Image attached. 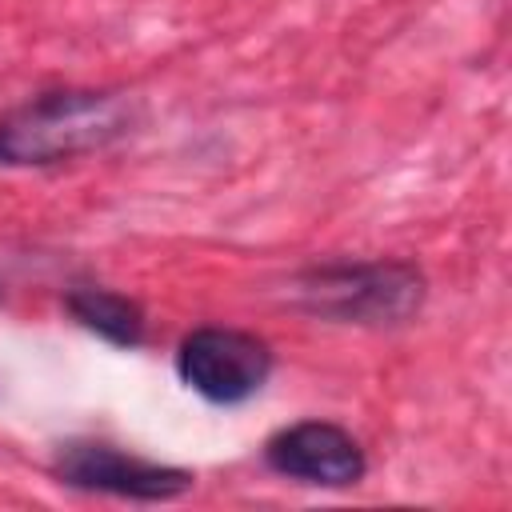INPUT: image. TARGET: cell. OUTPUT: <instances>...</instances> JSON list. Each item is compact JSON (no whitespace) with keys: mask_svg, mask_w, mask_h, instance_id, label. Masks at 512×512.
<instances>
[{"mask_svg":"<svg viewBox=\"0 0 512 512\" xmlns=\"http://www.w3.org/2000/svg\"><path fill=\"white\" fill-rule=\"evenodd\" d=\"M136 120V104L108 88L40 92L0 116V164L40 168L120 140Z\"/></svg>","mask_w":512,"mask_h":512,"instance_id":"cell-1","label":"cell"},{"mask_svg":"<svg viewBox=\"0 0 512 512\" xmlns=\"http://www.w3.org/2000/svg\"><path fill=\"white\" fill-rule=\"evenodd\" d=\"M264 464L288 480L320 488H352L368 472L360 440L328 420H300L272 432L264 444Z\"/></svg>","mask_w":512,"mask_h":512,"instance_id":"cell-5","label":"cell"},{"mask_svg":"<svg viewBox=\"0 0 512 512\" xmlns=\"http://www.w3.org/2000/svg\"><path fill=\"white\" fill-rule=\"evenodd\" d=\"M296 300L312 316L340 324H400L424 300V276L408 260H336L296 280Z\"/></svg>","mask_w":512,"mask_h":512,"instance_id":"cell-2","label":"cell"},{"mask_svg":"<svg viewBox=\"0 0 512 512\" xmlns=\"http://www.w3.org/2000/svg\"><path fill=\"white\" fill-rule=\"evenodd\" d=\"M180 380L212 404H244L272 376V348L244 328H196L176 348Z\"/></svg>","mask_w":512,"mask_h":512,"instance_id":"cell-3","label":"cell"},{"mask_svg":"<svg viewBox=\"0 0 512 512\" xmlns=\"http://www.w3.org/2000/svg\"><path fill=\"white\" fill-rule=\"evenodd\" d=\"M64 308L72 312V320L88 332H96L100 340L116 344V348H136L144 340V308L136 300H128L124 292L112 288H72L64 296Z\"/></svg>","mask_w":512,"mask_h":512,"instance_id":"cell-6","label":"cell"},{"mask_svg":"<svg viewBox=\"0 0 512 512\" xmlns=\"http://www.w3.org/2000/svg\"><path fill=\"white\" fill-rule=\"evenodd\" d=\"M52 472L68 488L104 492V496H120V500H148V504L176 500L196 484V476L188 468L156 464V460L132 456L112 444H96V440L64 444L52 460Z\"/></svg>","mask_w":512,"mask_h":512,"instance_id":"cell-4","label":"cell"}]
</instances>
